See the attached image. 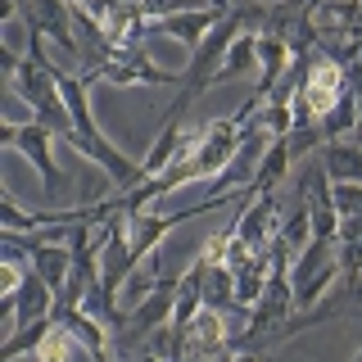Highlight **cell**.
<instances>
[{
    "label": "cell",
    "instance_id": "5b68a950",
    "mask_svg": "<svg viewBox=\"0 0 362 362\" xmlns=\"http://www.w3.org/2000/svg\"><path fill=\"white\" fill-rule=\"evenodd\" d=\"M0 145H14V150L41 173V186L50 190V195L64 186L59 158H54V145H59V136L45 127V122H37V118H32V122H14V118H5V122H0Z\"/></svg>",
    "mask_w": 362,
    "mask_h": 362
},
{
    "label": "cell",
    "instance_id": "7c38bea8",
    "mask_svg": "<svg viewBox=\"0 0 362 362\" xmlns=\"http://www.w3.org/2000/svg\"><path fill=\"white\" fill-rule=\"evenodd\" d=\"M54 322L64 331H73V339L82 344V354L90 362H113V344H109V326L100 317H90L86 308H68V313H54Z\"/></svg>",
    "mask_w": 362,
    "mask_h": 362
},
{
    "label": "cell",
    "instance_id": "44dd1931",
    "mask_svg": "<svg viewBox=\"0 0 362 362\" xmlns=\"http://www.w3.org/2000/svg\"><path fill=\"white\" fill-rule=\"evenodd\" d=\"M335 258H339L344 281H354L362 272V235H339V240H335Z\"/></svg>",
    "mask_w": 362,
    "mask_h": 362
},
{
    "label": "cell",
    "instance_id": "6da1fadb",
    "mask_svg": "<svg viewBox=\"0 0 362 362\" xmlns=\"http://www.w3.org/2000/svg\"><path fill=\"white\" fill-rule=\"evenodd\" d=\"M240 32H249V18H245V5H235L231 14H226L218 28L190 50L186 68H181V82H177V105H173L168 118H186V109L195 105L204 90L222 82V59H226V50H231V41L240 37Z\"/></svg>",
    "mask_w": 362,
    "mask_h": 362
},
{
    "label": "cell",
    "instance_id": "7a4b0ae2",
    "mask_svg": "<svg viewBox=\"0 0 362 362\" xmlns=\"http://www.w3.org/2000/svg\"><path fill=\"white\" fill-rule=\"evenodd\" d=\"M308 18H313L317 54L344 68L362 59V0H317Z\"/></svg>",
    "mask_w": 362,
    "mask_h": 362
},
{
    "label": "cell",
    "instance_id": "8fae6325",
    "mask_svg": "<svg viewBox=\"0 0 362 362\" xmlns=\"http://www.w3.org/2000/svg\"><path fill=\"white\" fill-rule=\"evenodd\" d=\"M181 222H190V209H181V213H150V209L127 213V235H132L136 258L154 254V249L168 240V231H177Z\"/></svg>",
    "mask_w": 362,
    "mask_h": 362
},
{
    "label": "cell",
    "instance_id": "5bb4252c",
    "mask_svg": "<svg viewBox=\"0 0 362 362\" xmlns=\"http://www.w3.org/2000/svg\"><path fill=\"white\" fill-rule=\"evenodd\" d=\"M290 150H286V136H276V141L267 145V154H263V163L254 168V181H249V199H258V195H267V190H276L281 181H286V173H290Z\"/></svg>",
    "mask_w": 362,
    "mask_h": 362
},
{
    "label": "cell",
    "instance_id": "cb8c5ba5",
    "mask_svg": "<svg viewBox=\"0 0 362 362\" xmlns=\"http://www.w3.org/2000/svg\"><path fill=\"white\" fill-rule=\"evenodd\" d=\"M68 5H73V9H95L100 0H68Z\"/></svg>",
    "mask_w": 362,
    "mask_h": 362
},
{
    "label": "cell",
    "instance_id": "603a6c76",
    "mask_svg": "<svg viewBox=\"0 0 362 362\" xmlns=\"http://www.w3.org/2000/svg\"><path fill=\"white\" fill-rule=\"evenodd\" d=\"M344 286H349V299H354V303H362V272H358L354 281H344Z\"/></svg>",
    "mask_w": 362,
    "mask_h": 362
},
{
    "label": "cell",
    "instance_id": "e0dca14e",
    "mask_svg": "<svg viewBox=\"0 0 362 362\" xmlns=\"http://www.w3.org/2000/svg\"><path fill=\"white\" fill-rule=\"evenodd\" d=\"M358 122H362V105H358V95H354V86H349V95L339 100V105L326 113L317 127H322L326 141H354V132H358Z\"/></svg>",
    "mask_w": 362,
    "mask_h": 362
},
{
    "label": "cell",
    "instance_id": "4fadbf2b",
    "mask_svg": "<svg viewBox=\"0 0 362 362\" xmlns=\"http://www.w3.org/2000/svg\"><path fill=\"white\" fill-rule=\"evenodd\" d=\"M235 9V5H231ZM231 9H186V14H173V18H158L154 28H158V37H168V41H181V45H190V50H195V45L209 37L213 28H218V23L231 14Z\"/></svg>",
    "mask_w": 362,
    "mask_h": 362
},
{
    "label": "cell",
    "instance_id": "277c9868",
    "mask_svg": "<svg viewBox=\"0 0 362 362\" xmlns=\"http://www.w3.org/2000/svg\"><path fill=\"white\" fill-rule=\"evenodd\" d=\"M344 95H349L344 64H335V59H326V54L313 50V68L303 73L299 90H294V105H290L294 109V127H299V122H322Z\"/></svg>",
    "mask_w": 362,
    "mask_h": 362
},
{
    "label": "cell",
    "instance_id": "52a82bcc",
    "mask_svg": "<svg viewBox=\"0 0 362 362\" xmlns=\"http://www.w3.org/2000/svg\"><path fill=\"white\" fill-rule=\"evenodd\" d=\"M86 82H109V86H177L181 73H168L163 64H154L145 50H113L95 73H82Z\"/></svg>",
    "mask_w": 362,
    "mask_h": 362
},
{
    "label": "cell",
    "instance_id": "7402d4cb",
    "mask_svg": "<svg viewBox=\"0 0 362 362\" xmlns=\"http://www.w3.org/2000/svg\"><path fill=\"white\" fill-rule=\"evenodd\" d=\"M23 281H28V272L18 267V249H5V263H0V299L18 294Z\"/></svg>",
    "mask_w": 362,
    "mask_h": 362
},
{
    "label": "cell",
    "instance_id": "d6986e66",
    "mask_svg": "<svg viewBox=\"0 0 362 362\" xmlns=\"http://www.w3.org/2000/svg\"><path fill=\"white\" fill-rule=\"evenodd\" d=\"M276 235L290 245V254H299V249L313 240V213H308V204H303L299 195H294V204L281 213V231Z\"/></svg>",
    "mask_w": 362,
    "mask_h": 362
},
{
    "label": "cell",
    "instance_id": "2e32d148",
    "mask_svg": "<svg viewBox=\"0 0 362 362\" xmlns=\"http://www.w3.org/2000/svg\"><path fill=\"white\" fill-rule=\"evenodd\" d=\"M50 331H54V317H41V322L14 326V331L5 335V344H0V362H14V358H23V354H37Z\"/></svg>",
    "mask_w": 362,
    "mask_h": 362
},
{
    "label": "cell",
    "instance_id": "9a60e30c",
    "mask_svg": "<svg viewBox=\"0 0 362 362\" xmlns=\"http://www.w3.org/2000/svg\"><path fill=\"white\" fill-rule=\"evenodd\" d=\"M322 168L331 181H358L362 186V145L358 141H326L322 145Z\"/></svg>",
    "mask_w": 362,
    "mask_h": 362
},
{
    "label": "cell",
    "instance_id": "9c48e42d",
    "mask_svg": "<svg viewBox=\"0 0 362 362\" xmlns=\"http://www.w3.org/2000/svg\"><path fill=\"white\" fill-rule=\"evenodd\" d=\"M177 286H181V276H158L154 286H150V294H145L136 308H127V317H122L118 331H127V335H154L158 326H173Z\"/></svg>",
    "mask_w": 362,
    "mask_h": 362
},
{
    "label": "cell",
    "instance_id": "ac0fdd59",
    "mask_svg": "<svg viewBox=\"0 0 362 362\" xmlns=\"http://www.w3.org/2000/svg\"><path fill=\"white\" fill-rule=\"evenodd\" d=\"M249 73H258V32H240V37L231 41V50H226V59H222V82L249 77Z\"/></svg>",
    "mask_w": 362,
    "mask_h": 362
},
{
    "label": "cell",
    "instance_id": "3957f363",
    "mask_svg": "<svg viewBox=\"0 0 362 362\" xmlns=\"http://www.w3.org/2000/svg\"><path fill=\"white\" fill-rule=\"evenodd\" d=\"M240 141H245V127L235 118H213V122H199V136L190 145V154L177 158L181 177L190 181H209V177H222L231 168V158L240 154Z\"/></svg>",
    "mask_w": 362,
    "mask_h": 362
},
{
    "label": "cell",
    "instance_id": "30bf717a",
    "mask_svg": "<svg viewBox=\"0 0 362 362\" xmlns=\"http://www.w3.org/2000/svg\"><path fill=\"white\" fill-rule=\"evenodd\" d=\"M0 317H5V335L14 326H28V322H41V317H54V290L45 286V276L37 267H28V281L18 286V294L0 299Z\"/></svg>",
    "mask_w": 362,
    "mask_h": 362
},
{
    "label": "cell",
    "instance_id": "8992f818",
    "mask_svg": "<svg viewBox=\"0 0 362 362\" xmlns=\"http://www.w3.org/2000/svg\"><path fill=\"white\" fill-rule=\"evenodd\" d=\"M18 14H23V28L32 37H50L73 64H82V41H77L73 5L68 0H18Z\"/></svg>",
    "mask_w": 362,
    "mask_h": 362
},
{
    "label": "cell",
    "instance_id": "ba28073f",
    "mask_svg": "<svg viewBox=\"0 0 362 362\" xmlns=\"http://www.w3.org/2000/svg\"><path fill=\"white\" fill-rule=\"evenodd\" d=\"M86 14L105 28V37L118 45V50H141L145 28H150L141 0H100L95 9H86Z\"/></svg>",
    "mask_w": 362,
    "mask_h": 362
},
{
    "label": "cell",
    "instance_id": "ffe728a7",
    "mask_svg": "<svg viewBox=\"0 0 362 362\" xmlns=\"http://www.w3.org/2000/svg\"><path fill=\"white\" fill-rule=\"evenodd\" d=\"M77 354H82V344L73 339V331H64V326L54 322V331L45 335V344H41L32 358H37V362H73Z\"/></svg>",
    "mask_w": 362,
    "mask_h": 362
},
{
    "label": "cell",
    "instance_id": "d4e9b609",
    "mask_svg": "<svg viewBox=\"0 0 362 362\" xmlns=\"http://www.w3.org/2000/svg\"><path fill=\"white\" fill-rule=\"evenodd\" d=\"M136 362H168V358H158V354H141Z\"/></svg>",
    "mask_w": 362,
    "mask_h": 362
}]
</instances>
